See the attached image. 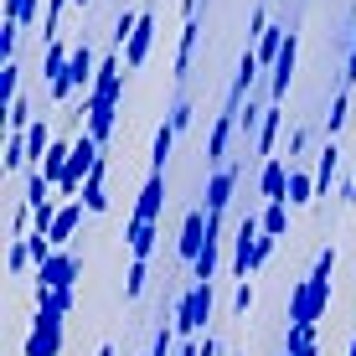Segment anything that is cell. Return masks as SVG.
<instances>
[{
  "label": "cell",
  "mask_w": 356,
  "mask_h": 356,
  "mask_svg": "<svg viewBox=\"0 0 356 356\" xmlns=\"http://www.w3.org/2000/svg\"><path fill=\"white\" fill-rule=\"evenodd\" d=\"M232 191H238V170H232V165H217L212 176H207V212L222 217L227 202H232Z\"/></svg>",
  "instance_id": "30bf717a"
},
{
  "label": "cell",
  "mask_w": 356,
  "mask_h": 356,
  "mask_svg": "<svg viewBox=\"0 0 356 356\" xmlns=\"http://www.w3.org/2000/svg\"><path fill=\"white\" fill-rule=\"evenodd\" d=\"M232 129H238V108L217 114V124H212V140H207V165H212V170L227 161V140H232Z\"/></svg>",
  "instance_id": "4fadbf2b"
},
{
  "label": "cell",
  "mask_w": 356,
  "mask_h": 356,
  "mask_svg": "<svg viewBox=\"0 0 356 356\" xmlns=\"http://www.w3.org/2000/svg\"><path fill=\"white\" fill-rule=\"evenodd\" d=\"M217 264H222V217H212V243L191 264V279H217Z\"/></svg>",
  "instance_id": "e0dca14e"
},
{
  "label": "cell",
  "mask_w": 356,
  "mask_h": 356,
  "mask_svg": "<svg viewBox=\"0 0 356 356\" xmlns=\"http://www.w3.org/2000/svg\"><path fill=\"white\" fill-rule=\"evenodd\" d=\"M161 207H165V170H150L140 186V202H134V217H150L161 222Z\"/></svg>",
  "instance_id": "7c38bea8"
},
{
  "label": "cell",
  "mask_w": 356,
  "mask_h": 356,
  "mask_svg": "<svg viewBox=\"0 0 356 356\" xmlns=\"http://www.w3.org/2000/svg\"><path fill=\"white\" fill-rule=\"evenodd\" d=\"M284 42H289V26H274V21H268V31L259 36V42H253V57H259L264 63V72L279 63V52H284Z\"/></svg>",
  "instance_id": "ffe728a7"
},
{
  "label": "cell",
  "mask_w": 356,
  "mask_h": 356,
  "mask_svg": "<svg viewBox=\"0 0 356 356\" xmlns=\"http://www.w3.org/2000/svg\"><path fill=\"white\" fill-rule=\"evenodd\" d=\"M47 150H52V124H47V119H31V124H26V161L42 165Z\"/></svg>",
  "instance_id": "d4e9b609"
},
{
  "label": "cell",
  "mask_w": 356,
  "mask_h": 356,
  "mask_svg": "<svg viewBox=\"0 0 356 356\" xmlns=\"http://www.w3.org/2000/svg\"><path fill=\"white\" fill-rule=\"evenodd\" d=\"M207 243H212V212H207V207H191L186 222H181V243H176L181 264H196Z\"/></svg>",
  "instance_id": "5b68a950"
},
{
  "label": "cell",
  "mask_w": 356,
  "mask_h": 356,
  "mask_svg": "<svg viewBox=\"0 0 356 356\" xmlns=\"http://www.w3.org/2000/svg\"><path fill=\"white\" fill-rule=\"evenodd\" d=\"M104 181H108V161H98V165L88 170V181H83V207H88V212H104V207H108Z\"/></svg>",
  "instance_id": "603a6c76"
},
{
  "label": "cell",
  "mask_w": 356,
  "mask_h": 356,
  "mask_svg": "<svg viewBox=\"0 0 356 356\" xmlns=\"http://www.w3.org/2000/svg\"><path fill=\"white\" fill-rule=\"evenodd\" d=\"M176 356H196V341H186V346H176Z\"/></svg>",
  "instance_id": "b9f144b4"
},
{
  "label": "cell",
  "mask_w": 356,
  "mask_h": 356,
  "mask_svg": "<svg viewBox=\"0 0 356 356\" xmlns=\"http://www.w3.org/2000/svg\"><path fill=\"white\" fill-rule=\"evenodd\" d=\"M0 165H6V176H16V170L31 165L26 161V129H10L6 134V161H0Z\"/></svg>",
  "instance_id": "83f0119b"
},
{
  "label": "cell",
  "mask_w": 356,
  "mask_h": 356,
  "mask_svg": "<svg viewBox=\"0 0 356 356\" xmlns=\"http://www.w3.org/2000/svg\"><path fill=\"white\" fill-rule=\"evenodd\" d=\"M36 6H42V0H6V21L26 31L31 21H36Z\"/></svg>",
  "instance_id": "e575fe53"
},
{
  "label": "cell",
  "mask_w": 356,
  "mask_h": 356,
  "mask_svg": "<svg viewBox=\"0 0 356 356\" xmlns=\"http://www.w3.org/2000/svg\"><path fill=\"white\" fill-rule=\"evenodd\" d=\"M67 155H72V145H57V140H52V150L42 155V176L52 181V186H63V176H67Z\"/></svg>",
  "instance_id": "f1b7e54d"
},
{
  "label": "cell",
  "mask_w": 356,
  "mask_h": 356,
  "mask_svg": "<svg viewBox=\"0 0 356 356\" xmlns=\"http://www.w3.org/2000/svg\"><path fill=\"white\" fill-rule=\"evenodd\" d=\"M336 165H341V150H336V140L321 150V161H315V191L330 196V181H336Z\"/></svg>",
  "instance_id": "484cf974"
},
{
  "label": "cell",
  "mask_w": 356,
  "mask_h": 356,
  "mask_svg": "<svg viewBox=\"0 0 356 356\" xmlns=\"http://www.w3.org/2000/svg\"><path fill=\"white\" fill-rule=\"evenodd\" d=\"M346 356H356V336H351V351H346Z\"/></svg>",
  "instance_id": "f6af8a7d"
},
{
  "label": "cell",
  "mask_w": 356,
  "mask_h": 356,
  "mask_svg": "<svg viewBox=\"0 0 356 356\" xmlns=\"http://www.w3.org/2000/svg\"><path fill=\"white\" fill-rule=\"evenodd\" d=\"M26 264H31V248H26V238H16L10 243V274H26Z\"/></svg>",
  "instance_id": "ab89813d"
},
{
  "label": "cell",
  "mask_w": 356,
  "mask_h": 356,
  "mask_svg": "<svg viewBox=\"0 0 356 356\" xmlns=\"http://www.w3.org/2000/svg\"><path fill=\"white\" fill-rule=\"evenodd\" d=\"M196 42H202V21H196V16H181V47H176V78H186V72H191Z\"/></svg>",
  "instance_id": "ac0fdd59"
},
{
  "label": "cell",
  "mask_w": 356,
  "mask_h": 356,
  "mask_svg": "<svg viewBox=\"0 0 356 356\" xmlns=\"http://www.w3.org/2000/svg\"><path fill=\"white\" fill-rule=\"evenodd\" d=\"M72 310V289H36V321L26 356H57L63 351V315Z\"/></svg>",
  "instance_id": "6da1fadb"
},
{
  "label": "cell",
  "mask_w": 356,
  "mask_h": 356,
  "mask_svg": "<svg viewBox=\"0 0 356 356\" xmlns=\"http://www.w3.org/2000/svg\"><path fill=\"white\" fill-rule=\"evenodd\" d=\"M259 191L268 196V202H284V191H289V165L279 161V155H268L264 161V176H259Z\"/></svg>",
  "instance_id": "d6986e66"
},
{
  "label": "cell",
  "mask_w": 356,
  "mask_h": 356,
  "mask_svg": "<svg viewBox=\"0 0 356 356\" xmlns=\"http://www.w3.org/2000/svg\"><path fill=\"white\" fill-rule=\"evenodd\" d=\"M279 134H284V104H268L264 108V124H259V155H264V161L274 155Z\"/></svg>",
  "instance_id": "44dd1931"
},
{
  "label": "cell",
  "mask_w": 356,
  "mask_h": 356,
  "mask_svg": "<svg viewBox=\"0 0 356 356\" xmlns=\"http://www.w3.org/2000/svg\"><path fill=\"white\" fill-rule=\"evenodd\" d=\"M93 78H98V57H93L88 42H78V47H72V57H67V78L52 88V98H57V104H67L72 93H88Z\"/></svg>",
  "instance_id": "277c9868"
},
{
  "label": "cell",
  "mask_w": 356,
  "mask_h": 356,
  "mask_svg": "<svg viewBox=\"0 0 356 356\" xmlns=\"http://www.w3.org/2000/svg\"><path fill=\"white\" fill-rule=\"evenodd\" d=\"M284 356H289V351H284Z\"/></svg>",
  "instance_id": "bcb514c9"
},
{
  "label": "cell",
  "mask_w": 356,
  "mask_h": 356,
  "mask_svg": "<svg viewBox=\"0 0 356 356\" xmlns=\"http://www.w3.org/2000/svg\"><path fill=\"white\" fill-rule=\"evenodd\" d=\"M289 207H315L321 202V191H315V176H305L300 165H289V191H284Z\"/></svg>",
  "instance_id": "7402d4cb"
},
{
  "label": "cell",
  "mask_w": 356,
  "mask_h": 356,
  "mask_svg": "<svg viewBox=\"0 0 356 356\" xmlns=\"http://www.w3.org/2000/svg\"><path fill=\"white\" fill-rule=\"evenodd\" d=\"M98 161H104V145H98L93 134L83 129L78 140H72V155H67V176H63V186H57V196H67V202H72V196H83V181H88V170H93Z\"/></svg>",
  "instance_id": "3957f363"
},
{
  "label": "cell",
  "mask_w": 356,
  "mask_h": 356,
  "mask_svg": "<svg viewBox=\"0 0 356 356\" xmlns=\"http://www.w3.org/2000/svg\"><path fill=\"white\" fill-rule=\"evenodd\" d=\"M259 72H264V63L253 52H243L238 57V78H232V93H227V108H243V98H248V88L259 83Z\"/></svg>",
  "instance_id": "2e32d148"
},
{
  "label": "cell",
  "mask_w": 356,
  "mask_h": 356,
  "mask_svg": "<svg viewBox=\"0 0 356 356\" xmlns=\"http://www.w3.org/2000/svg\"><path fill=\"white\" fill-rule=\"evenodd\" d=\"M248 310H253V284L238 279V289H232V315H248Z\"/></svg>",
  "instance_id": "74e56055"
},
{
  "label": "cell",
  "mask_w": 356,
  "mask_h": 356,
  "mask_svg": "<svg viewBox=\"0 0 356 356\" xmlns=\"http://www.w3.org/2000/svg\"><path fill=\"white\" fill-rule=\"evenodd\" d=\"M259 222H264L268 238H289V202H268Z\"/></svg>",
  "instance_id": "4dcf8cb0"
},
{
  "label": "cell",
  "mask_w": 356,
  "mask_h": 356,
  "mask_svg": "<svg viewBox=\"0 0 356 356\" xmlns=\"http://www.w3.org/2000/svg\"><path fill=\"white\" fill-rule=\"evenodd\" d=\"M150 284V259H129V279H124V300H140Z\"/></svg>",
  "instance_id": "1f68e13d"
},
{
  "label": "cell",
  "mask_w": 356,
  "mask_h": 356,
  "mask_svg": "<svg viewBox=\"0 0 356 356\" xmlns=\"http://www.w3.org/2000/svg\"><path fill=\"white\" fill-rule=\"evenodd\" d=\"M346 119H351V93L341 88L336 98H330V114H325V129H330V140L341 134V124H346Z\"/></svg>",
  "instance_id": "836d02e7"
},
{
  "label": "cell",
  "mask_w": 356,
  "mask_h": 356,
  "mask_svg": "<svg viewBox=\"0 0 356 356\" xmlns=\"http://www.w3.org/2000/svg\"><path fill=\"white\" fill-rule=\"evenodd\" d=\"M191 119H196V104H191V98H176V104H170V124H176V134L186 129Z\"/></svg>",
  "instance_id": "8d00e7d4"
},
{
  "label": "cell",
  "mask_w": 356,
  "mask_h": 356,
  "mask_svg": "<svg viewBox=\"0 0 356 356\" xmlns=\"http://www.w3.org/2000/svg\"><path fill=\"white\" fill-rule=\"evenodd\" d=\"M83 196H72V202H63V212H57V222H52V243L57 248H67L72 238H78V227H83Z\"/></svg>",
  "instance_id": "5bb4252c"
},
{
  "label": "cell",
  "mask_w": 356,
  "mask_h": 356,
  "mask_svg": "<svg viewBox=\"0 0 356 356\" xmlns=\"http://www.w3.org/2000/svg\"><path fill=\"white\" fill-rule=\"evenodd\" d=\"M150 47H155V16L150 10H140V26H134V36L124 42V67H145V57H150Z\"/></svg>",
  "instance_id": "8fae6325"
},
{
  "label": "cell",
  "mask_w": 356,
  "mask_h": 356,
  "mask_svg": "<svg viewBox=\"0 0 356 356\" xmlns=\"http://www.w3.org/2000/svg\"><path fill=\"white\" fill-rule=\"evenodd\" d=\"M212 305H217L212 279H191V289L176 300V315H170L176 336H181V341H196V336L207 330V321H212Z\"/></svg>",
  "instance_id": "7a4b0ae2"
},
{
  "label": "cell",
  "mask_w": 356,
  "mask_h": 356,
  "mask_svg": "<svg viewBox=\"0 0 356 356\" xmlns=\"http://www.w3.org/2000/svg\"><path fill=\"white\" fill-rule=\"evenodd\" d=\"M274 248H279V238H268V232H259V248H253V274H259V268L274 259Z\"/></svg>",
  "instance_id": "f35d334b"
},
{
  "label": "cell",
  "mask_w": 356,
  "mask_h": 356,
  "mask_svg": "<svg viewBox=\"0 0 356 356\" xmlns=\"http://www.w3.org/2000/svg\"><path fill=\"white\" fill-rule=\"evenodd\" d=\"M294 63H300V31H289V42H284V52H279V63L268 67V98H274V104H284V98H289Z\"/></svg>",
  "instance_id": "9c48e42d"
},
{
  "label": "cell",
  "mask_w": 356,
  "mask_h": 356,
  "mask_svg": "<svg viewBox=\"0 0 356 356\" xmlns=\"http://www.w3.org/2000/svg\"><path fill=\"white\" fill-rule=\"evenodd\" d=\"M124 248H129V259H150V253H155V222H150V217H129Z\"/></svg>",
  "instance_id": "9a60e30c"
},
{
  "label": "cell",
  "mask_w": 356,
  "mask_h": 356,
  "mask_svg": "<svg viewBox=\"0 0 356 356\" xmlns=\"http://www.w3.org/2000/svg\"><path fill=\"white\" fill-rule=\"evenodd\" d=\"M78 274H83V264L72 259L67 248H57L52 259L36 268V289H72V284H78Z\"/></svg>",
  "instance_id": "52a82bcc"
},
{
  "label": "cell",
  "mask_w": 356,
  "mask_h": 356,
  "mask_svg": "<svg viewBox=\"0 0 356 356\" xmlns=\"http://www.w3.org/2000/svg\"><path fill=\"white\" fill-rule=\"evenodd\" d=\"M305 145H310V134H305V129H289V150H284V155H289V165L300 161V150H305Z\"/></svg>",
  "instance_id": "60d3db41"
},
{
  "label": "cell",
  "mask_w": 356,
  "mask_h": 356,
  "mask_svg": "<svg viewBox=\"0 0 356 356\" xmlns=\"http://www.w3.org/2000/svg\"><path fill=\"white\" fill-rule=\"evenodd\" d=\"M78 6V0H47V21H42V36L47 42H57V26H63V10Z\"/></svg>",
  "instance_id": "d590c367"
},
{
  "label": "cell",
  "mask_w": 356,
  "mask_h": 356,
  "mask_svg": "<svg viewBox=\"0 0 356 356\" xmlns=\"http://www.w3.org/2000/svg\"><path fill=\"white\" fill-rule=\"evenodd\" d=\"M259 232H264V222L253 212L238 222V238H232V279H253V248H259Z\"/></svg>",
  "instance_id": "8992f818"
},
{
  "label": "cell",
  "mask_w": 356,
  "mask_h": 356,
  "mask_svg": "<svg viewBox=\"0 0 356 356\" xmlns=\"http://www.w3.org/2000/svg\"><path fill=\"white\" fill-rule=\"evenodd\" d=\"M330 274H336V248H321V259L305 279H310V300H315V321L330 310V300H336V289H330Z\"/></svg>",
  "instance_id": "ba28073f"
},
{
  "label": "cell",
  "mask_w": 356,
  "mask_h": 356,
  "mask_svg": "<svg viewBox=\"0 0 356 356\" xmlns=\"http://www.w3.org/2000/svg\"><path fill=\"white\" fill-rule=\"evenodd\" d=\"M170 150H176V124H165L155 129V145H150V170H165V161H170Z\"/></svg>",
  "instance_id": "f546056e"
},
{
  "label": "cell",
  "mask_w": 356,
  "mask_h": 356,
  "mask_svg": "<svg viewBox=\"0 0 356 356\" xmlns=\"http://www.w3.org/2000/svg\"><path fill=\"white\" fill-rule=\"evenodd\" d=\"M310 346H315V321H294V325H289L284 351H289V356H300V351H310Z\"/></svg>",
  "instance_id": "d6a6232c"
},
{
  "label": "cell",
  "mask_w": 356,
  "mask_h": 356,
  "mask_svg": "<svg viewBox=\"0 0 356 356\" xmlns=\"http://www.w3.org/2000/svg\"><path fill=\"white\" fill-rule=\"evenodd\" d=\"M98 356H114V346H98Z\"/></svg>",
  "instance_id": "7bdbcfd3"
},
{
  "label": "cell",
  "mask_w": 356,
  "mask_h": 356,
  "mask_svg": "<svg viewBox=\"0 0 356 356\" xmlns=\"http://www.w3.org/2000/svg\"><path fill=\"white\" fill-rule=\"evenodd\" d=\"M294 321H315V300H310V279H294L289 289V325Z\"/></svg>",
  "instance_id": "4316f807"
},
{
  "label": "cell",
  "mask_w": 356,
  "mask_h": 356,
  "mask_svg": "<svg viewBox=\"0 0 356 356\" xmlns=\"http://www.w3.org/2000/svg\"><path fill=\"white\" fill-rule=\"evenodd\" d=\"M300 356H321V346H310V351H300Z\"/></svg>",
  "instance_id": "ee69618b"
},
{
  "label": "cell",
  "mask_w": 356,
  "mask_h": 356,
  "mask_svg": "<svg viewBox=\"0 0 356 356\" xmlns=\"http://www.w3.org/2000/svg\"><path fill=\"white\" fill-rule=\"evenodd\" d=\"M67 57H72V47H63V42H47V57H42V78L52 83V88L67 78Z\"/></svg>",
  "instance_id": "cb8c5ba5"
}]
</instances>
